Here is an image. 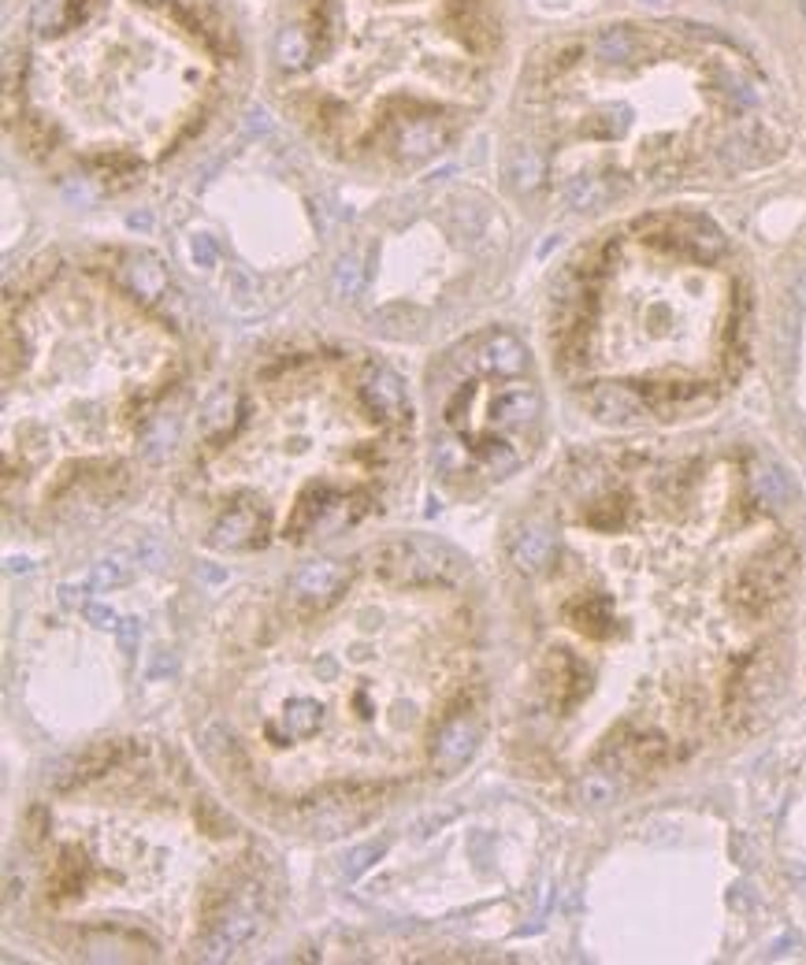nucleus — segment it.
<instances>
[{"label": "nucleus", "mask_w": 806, "mask_h": 965, "mask_svg": "<svg viewBox=\"0 0 806 965\" xmlns=\"http://www.w3.org/2000/svg\"><path fill=\"white\" fill-rule=\"evenodd\" d=\"M521 669L510 747L583 802L680 769L769 695L799 542L744 450H599L505 539Z\"/></svg>", "instance_id": "1"}, {"label": "nucleus", "mask_w": 806, "mask_h": 965, "mask_svg": "<svg viewBox=\"0 0 806 965\" xmlns=\"http://www.w3.org/2000/svg\"><path fill=\"white\" fill-rule=\"evenodd\" d=\"M480 683V624L421 550L353 558L261 613L219 683L227 754L272 802L380 798L435 765Z\"/></svg>", "instance_id": "2"}, {"label": "nucleus", "mask_w": 806, "mask_h": 965, "mask_svg": "<svg viewBox=\"0 0 806 965\" xmlns=\"http://www.w3.org/2000/svg\"><path fill=\"white\" fill-rule=\"evenodd\" d=\"M30 914L71 954L186 962L249 925L257 847L179 754L112 742L30 814Z\"/></svg>", "instance_id": "3"}, {"label": "nucleus", "mask_w": 806, "mask_h": 965, "mask_svg": "<svg viewBox=\"0 0 806 965\" xmlns=\"http://www.w3.org/2000/svg\"><path fill=\"white\" fill-rule=\"evenodd\" d=\"M190 372L186 327L130 272H30L4 308L8 513L57 524L112 502Z\"/></svg>", "instance_id": "4"}, {"label": "nucleus", "mask_w": 806, "mask_h": 965, "mask_svg": "<svg viewBox=\"0 0 806 965\" xmlns=\"http://www.w3.org/2000/svg\"><path fill=\"white\" fill-rule=\"evenodd\" d=\"M416 413L372 353L291 349L235 386L183 480L216 553L316 550L383 516L410 475Z\"/></svg>", "instance_id": "5"}, {"label": "nucleus", "mask_w": 806, "mask_h": 965, "mask_svg": "<svg viewBox=\"0 0 806 965\" xmlns=\"http://www.w3.org/2000/svg\"><path fill=\"white\" fill-rule=\"evenodd\" d=\"M235 60L213 0H52L12 63L8 124L52 175L135 183L202 135Z\"/></svg>", "instance_id": "6"}, {"label": "nucleus", "mask_w": 806, "mask_h": 965, "mask_svg": "<svg viewBox=\"0 0 806 965\" xmlns=\"http://www.w3.org/2000/svg\"><path fill=\"white\" fill-rule=\"evenodd\" d=\"M502 38V0H294L275 97L331 160L410 175L483 112Z\"/></svg>", "instance_id": "7"}, {"label": "nucleus", "mask_w": 806, "mask_h": 965, "mask_svg": "<svg viewBox=\"0 0 806 965\" xmlns=\"http://www.w3.org/2000/svg\"><path fill=\"white\" fill-rule=\"evenodd\" d=\"M747 305L728 238L699 213L636 219L554 297V353L602 424L688 420L736 380Z\"/></svg>", "instance_id": "8"}, {"label": "nucleus", "mask_w": 806, "mask_h": 965, "mask_svg": "<svg viewBox=\"0 0 806 965\" xmlns=\"http://www.w3.org/2000/svg\"><path fill=\"white\" fill-rule=\"evenodd\" d=\"M432 450L446 480L488 486L510 480L535 453L543 394L513 331L491 327L432 368Z\"/></svg>", "instance_id": "9"}]
</instances>
